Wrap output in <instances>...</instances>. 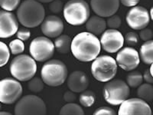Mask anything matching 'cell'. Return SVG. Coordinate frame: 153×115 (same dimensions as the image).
Listing matches in <instances>:
<instances>
[{
  "label": "cell",
  "instance_id": "1",
  "mask_svg": "<svg viewBox=\"0 0 153 115\" xmlns=\"http://www.w3.org/2000/svg\"><path fill=\"white\" fill-rule=\"evenodd\" d=\"M101 45L98 38L89 31L77 34L71 42V50L76 59L83 62L94 61L100 52Z\"/></svg>",
  "mask_w": 153,
  "mask_h": 115
},
{
  "label": "cell",
  "instance_id": "2",
  "mask_svg": "<svg viewBox=\"0 0 153 115\" xmlns=\"http://www.w3.org/2000/svg\"><path fill=\"white\" fill-rule=\"evenodd\" d=\"M19 22L26 28H35L40 25L45 17V10L37 0H25L18 8Z\"/></svg>",
  "mask_w": 153,
  "mask_h": 115
},
{
  "label": "cell",
  "instance_id": "3",
  "mask_svg": "<svg viewBox=\"0 0 153 115\" xmlns=\"http://www.w3.org/2000/svg\"><path fill=\"white\" fill-rule=\"evenodd\" d=\"M63 14L68 24L78 26L88 20L91 10L88 3L84 0H70L63 8Z\"/></svg>",
  "mask_w": 153,
  "mask_h": 115
},
{
  "label": "cell",
  "instance_id": "4",
  "mask_svg": "<svg viewBox=\"0 0 153 115\" xmlns=\"http://www.w3.org/2000/svg\"><path fill=\"white\" fill-rule=\"evenodd\" d=\"M45 84L51 87H57L65 83L68 78V68L59 60H50L43 65L41 72Z\"/></svg>",
  "mask_w": 153,
  "mask_h": 115
},
{
  "label": "cell",
  "instance_id": "5",
  "mask_svg": "<svg viewBox=\"0 0 153 115\" xmlns=\"http://www.w3.org/2000/svg\"><path fill=\"white\" fill-rule=\"evenodd\" d=\"M11 75L20 81H27L32 78L37 72L35 60L27 55H20L14 58L10 63Z\"/></svg>",
  "mask_w": 153,
  "mask_h": 115
},
{
  "label": "cell",
  "instance_id": "6",
  "mask_svg": "<svg viewBox=\"0 0 153 115\" xmlns=\"http://www.w3.org/2000/svg\"><path fill=\"white\" fill-rule=\"evenodd\" d=\"M117 72L116 60L109 55L97 57L91 65V73L96 80L107 82L113 79Z\"/></svg>",
  "mask_w": 153,
  "mask_h": 115
},
{
  "label": "cell",
  "instance_id": "7",
  "mask_svg": "<svg viewBox=\"0 0 153 115\" xmlns=\"http://www.w3.org/2000/svg\"><path fill=\"white\" fill-rule=\"evenodd\" d=\"M130 94L129 85L120 79L107 81L103 87V95L107 103L113 106L120 105L129 98Z\"/></svg>",
  "mask_w": 153,
  "mask_h": 115
},
{
  "label": "cell",
  "instance_id": "8",
  "mask_svg": "<svg viewBox=\"0 0 153 115\" xmlns=\"http://www.w3.org/2000/svg\"><path fill=\"white\" fill-rule=\"evenodd\" d=\"M15 114H46L47 108L43 100L35 95L24 96L15 107Z\"/></svg>",
  "mask_w": 153,
  "mask_h": 115
},
{
  "label": "cell",
  "instance_id": "9",
  "mask_svg": "<svg viewBox=\"0 0 153 115\" xmlns=\"http://www.w3.org/2000/svg\"><path fill=\"white\" fill-rule=\"evenodd\" d=\"M54 46L52 41L47 37L39 36L31 41L29 52L35 61L44 62L52 58L54 53Z\"/></svg>",
  "mask_w": 153,
  "mask_h": 115
},
{
  "label": "cell",
  "instance_id": "10",
  "mask_svg": "<svg viewBox=\"0 0 153 115\" xmlns=\"http://www.w3.org/2000/svg\"><path fill=\"white\" fill-rule=\"evenodd\" d=\"M22 86L16 79L6 78L0 81V102L12 105L22 97Z\"/></svg>",
  "mask_w": 153,
  "mask_h": 115
},
{
  "label": "cell",
  "instance_id": "11",
  "mask_svg": "<svg viewBox=\"0 0 153 115\" xmlns=\"http://www.w3.org/2000/svg\"><path fill=\"white\" fill-rule=\"evenodd\" d=\"M126 20L131 28L141 30L148 26L150 22V16L146 8L136 5L128 12Z\"/></svg>",
  "mask_w": 153,
  "mask_h": 115
},
{
  "label": "cell",
  "instance_id": "12",
  "mask_svg": "<svg viewBox=\"0 0 153 115\" xmlns=\"http://www.w3.org/2000/svg\"><path fill=\"white\" fill-rule=\"evenodd\" d=\"M100 42L106 52L116 53L123 46L124 38L120 31L110 28L103 31Z\"/></svg>",
  "mask_w": 153,
  "mask_h": 115
},
{
  "label": "cell",
  "instance_id": "13",
  "mask_svg": "<svg viewBox=\"0 0 153 115\" xmlns=\"http://www.w3.org/2000/svg\"><path fill=\"white\" fill-rule=\"evenodd\" d=\"M118 114H146L151 115L152 110L146 101L141 98H130L123 102L119 109Z\"/></svg>",
  "mask_w": 153,
  "mask_h": 115
},
{
  "label": "cell",
  "instance_id": "14",
  "mask_svg": "<svg viewBox=\"0 0 153 115\" xmlns=\"http://www.w3.org/2000/svg\"><path fill=\"white\" fill-rule=\"evenodd\" d=\"M116 61L117 65L122 69L129 72L137 68L140 62V58L136 49L131 47H126L119 52Z\"/></svg>",
  "mask_w": 153,
  "mask_h": 115
},
{
  "label": "cell",
  "instance_id": "15",
  "mask_svg": "<svg viewBox=\"0 0 153 115\" xmlns=\"http://www.w3.org/2000/svg\"><path fill=\"white\" fill-rule=\"evenodd\" d=\"M19 29V21L15 14L9 11H0V38L12 37Z\"/></svg>",
  "mask_w": 153,
  "mask_h": 115
},
{
  "label": "cell",
  "instance_id": "16",
  "mask_svg": "<svg viewBox=\"0 0 153 115\" xmlns=\"http://www.w3.org/2000/svg\"><path fill=\"white\" fill-rule=\"evenodd\" d=\"M91 6L97 16L110 17L118 11L120 0H91Z\"/></svg>",
  "mask_w": 153,
  "mask_h": 115
},
{
  "label": "cell",
  "instance_id": "17",
  "mask_svg": "<svg viewBox=\"0 0 153 115\" xmlns=\"http://www.w3.org/2000/svg\"><path fill=\"white\" fill-rule=\"evenodd\" d=\"M64 28L65 26L62 20L55 16H48L45 18L41 26L42 33L49 38L59 36L64 31Z\"/></svg>",
  "mask_w": 153,
  "mask_h": 115
},
{
  "label": "cell",
  "instance_id": "18",
  "mask_svg": "<svg viewBox=\"0 0 153 115\" xmlns=\"http://www.w3.org/2000/svg\"><path fill=\"white\" fill-rule=\"evenodd\" d=\"M88 86V78L87 75L81 71H75L68 78V87L73 92H83L87 90Z\"/></svg>",
  "mask_w": 153,
  "mask_h": 115
},
{
  "label": "cell",
  "instance_id": "19",
  "mask_svg": "<svg viewBox=\"0 0 153 115\" xmlns=\"http://www.w3.org/2000/svg\"><path fill=\"white\" fill-rule=\"evenodd\" d=\"M106 22L100 16H92L86 22V29L95 35H101L106 30Z\"/></svg>",
  "mask_w": 153,
  "mask_h": 115
},
{
  "label": "cell",
  "instance_id": "20",
  "mask_svg": "<svg viewBox=\"0 0 153 115\" xmlns=\"http://www.w3.org/2000/svg\"><path fill=\"white\" fill-rule=\"evenodd\" d=\"M139 58L146 65H151L153 62V42L146 41L139 50Z\"/></svg>",
  "mask_w": 153,
  "mask_h": 115
},
{
  "label": "cell",
  "instance_id": "21",
  "mask_svg": "<svg viewBox=\"0 0 153 115\" xmlns=\"http://www.w3.org/2000/svg\"><path fill=\"white\" fill-rule=\"evenodd\" d=\"M71 41L68 35H59L54 41V49L61 54H68L71 49Z\"/></svg>",
  "mask_w": 153,
  "mask_h": 115
},
{
  "label": "cell",
  "instance_id": "22",
  "mask_svg": "<svg viewBox=\"0 0 153 115\" xmlns=\"http://www.w3.org/2000/svg\"><path fill=\"white\" fill-rule=\"evenodd\" d=\"M137 95L139 98L146 101H152L153 87L151 84H142L139 86Z\"/></svg>",
  "mask_w": 153,
  "mask_h": 115
},
{
  "label": "cell",
  "instance_id": "23",
  "mask_svg": "<svg viewBox=\"0 0 153 115\" xmlns=\"http://www.w3.org/2000/svg\"><path fill=\"white\" fill-rule=\"evenodd\" d=\"M143 75L139 72H132L128 74L126 77V84L129 85V87H139L140 84H143Z\"/></svg>",
  "mask_w": 153,
  "mask_h": 115
},
{
  "label": "cell",
  "instance_id": "24",
  "mask_svg": "<svg viewBox=\"0 0 153 115\" xmlns=\"http://www.w3.org/2000/svg\"><path fill=\"white\" fill-rule=\"evenodd\" d=\"M60 114H84L83 108L80 105L74 103H68L63 107L60 111Z\"/></svg>",
  "mask_w": 153,
  "mask_h": 115
},
{
  "label": "cell",
  "instance_id": "25",
  "mask_svg": "<svg viewBox=\"0 0 153 115\" xmlns=\"http://www.w3.org/2000/svg\"><path fill=\"white\" fill-rule=\"evenodd\" d=\"M79 100H80V105L86 108H88V107H91L94 104L96 101V95L92 91L85 90L80 95Z\"/></svg>",
  "mask_w": 153,
  "mask_h": 115
},
{
  "label": "cell",
  "instance_id": "26",
  "mask_svg": "<svg viewBox=\"0 0 153 115\" xmlns=\"http://www.w3.org/2000/svg\"><path fill=\"white\" fill-rule=\"evenodd\" d=\"M44 81H42V79H41L40 78H38V77H35V78H32L29 80L28 82V89L31 92L34 93H38L41 92V91L43 90L44 88Z\"/></svg>",
  "mask_w": 153,
  "mask_h": 115
},
{
  "label": "cell",
  "instance_id": "27",
  "mask_svg": "<svg viewBox=\"0 0 153 115\" xmlns=\"http://www.w3.org/2000/svg\"><path fill=\"white\" fill-rule=\"evenodd\" d=\"M10 58L9 49L4 42L0 41V68L8 63Z\"/></svg>",
  "mask_w": 153,
  "mask_h": 115
},
{
  "label": "cell",
  "instance_id": "28",
  "mask_svg": "<svg viewBox=\"0 0 153 115\" xmlns=\"http://www.w3.org/2000/svg\"><path fill=\"white\" fill-rule=\"evenodd\" d=\"M9 49L12 55L22 54L25 50V45L20 39H14L9 43Z\"/></svg>",
  "mask_w": 153,
  "mask_h": 115
},
{
  "label": "cell",
  "instance_id": "29",
  "mask_svg": "<svg viewBox=\"0 0 153 115\" xmlns=\"http://www.w3.org/2000/svg\"><path fill=\"white\" fill-rule=\"evenodd\" d=\"M21 0H0V6L3 10L12 12L19 7Z\"/></svg>",
  "mask_w": 153,
  "mask_h": 115
},
{
  "label": "cell",
  "instance_id": "30",
  "mask_svg": "<svg viewBox=\"0 0 153 115\" xmlns=\"http://www.w3.org/2000/svg\"><path fill=\"white\" fill-rule=\"evenodd\" d=\"M121 24H122V20L120 16H115V15L110 16L106 22V25L110 28H113V29H117L120 28L121 26Z\"/></svg>",
  "mask_w": 153,
  "mask_h": 115
},
{
  "label": "cell",
  "instance_id": "31",
  "mask_svg": "<svg viewBox=\"0 0 153 115\" xmlns=\"http://www.w3.org/2000/svg\"><path fill=\"white\" fill-rule=\"evenodd\" d=\"M126 42L129 46H136L139 42V35L133 31L128 32L126 35Z\"/></svg>",
  "mask_w": 153,
  "mask_h": 115
},
{
  "label": "cell",
  "instance_id": "32",
  "mask_svg": "<svg viewBox=\"0 0 153 115\" xmlns=\"http://www.w3.org/2000/svg\"><path fill=\"white\" fill-rule=\"evenodd\" d=\"M63 2L61 0H53L52 2H50L49 5V9L53 13H60L63 10Z\"/></svg>",
  "mask_w": 153,
  "mask_h": 115
},
{
  "label": "cell",
  "instance_id": "33",
  "mask_svg": "<svg viewBox=\"0 0 153 115\" xmlns=\"http://www.w3.org/2000/svg\"><path fill=\"white\" fill-rule=\"evenodd\" d=\"M18 38L22 41H27L31 37V31L28 29V28H22L20 29H18L16 32Z\"/></svg>",
  "mask_w": 153,
  "mask_h": 115
},
{
  "label": "cell",
  "instance_id": "34",
  "mask_svg": "<svg viewBox=\"0 0 153 115\" xmlns=\"http://www.w3.org/2000/svg\"><path fill=\"white\" fill-rule=\"evenodd\" d=\"M116 111L109 107H101L94 112V115H115Z\"/></svg>",
  "mask_w": 153,
  "mask_h": 115
},
{
  "label": "cell",
  "instance_id": "35",
  "mask_svg": "<svg viewBox=\"0 0 153 115\" xmlns=\"http://www.w3.org/2000/svg\"><path fill=\"white\" fill-rule=\"evenodd\" d=\"M139 36L141 38V39L143 41H149L151 40L153 37V32L150 28H143L141 29V31L139 33Z\"/></svg>",
  "mask_w": 153,
  "mask_h": 115
},
{
  "label": "cell",
  "instance_id": "36",
  "mask_svg": "<svg viewBox=\"0 0 153 115\" xmlns=\"http://www.w3.org/2000/svg\"><path fill=\"white\" fill-rule=\"evenodd\" d=\"M64 99L66 102H68V103H72V102H74L76 99V97L75 95L74 92L71 91H66L64 94Z\"/></svg>",
  "mask_w": 153,
  "mask_h": 115
},
{
  "label": "cell",
  "instance_id": "37",
  "mask_svg": "<svg viewBox=\"0 0 153 115\" xmlns=\"http://www.w3.org/2000/svg\"><path fill=\"white\" fill-rule=\"evenodd\" d=\"M120 1L126 7H133L139 3L140 0H120Z\"/></svg>",
  "mask_w": 153,
  "mask_h": 115
},
{
  "label": "cell",
  "instance_id": "38",
  "mask_svg": "<svg viewBox=\"0 0 153 115\" xmlns=\"http://www.w3.org/2000/svg\"><path fill=\"white\" fill-rule=\"evenodd\" d=\"M143 79H144L147 83H149V84H152L153 83L152 76L151 74H150L149 70V69L146 70V72H145L144 75H143Z\"/></svg>",
  "mask_w": 153,
  "mask_h": 115
},
{
  "label": "cell",
  "instance_id": "39",
  "mask_svg": "<svg viewBox=\"0 0 153 115\" xmlns=\"http://www.w3.org/2000/svg\"><path fill=\"white\" fill-rule=\"evenodd\" d=\"M41 3H50L51 2H52L53 0H37Z\"/></svg>",
  "mask_w": 153,
  "mask_h": 115
},
{
  "label": "cell",
  "instance_id": "40",
  "mask_svg": "<svg viewBox=\"0 0 153 115\" xmlns=\"http://www.w3.org/2000/svg\"><path fill=\"white\" fill-rule=\"evenodd\" d=\"M12 114L9 112H6V111H0V115H10Z\"/></svg>",
  "mask_w": 153,
  "mask_h": 115
},
{
  "label": "cell",
  "instance_id": "41",
  "mask_svg": "<svg viewBox=\"0 0 153 115\" xmlns=\"http://www.w3.org/2000/svg\"><path fill=\"white\" fill-rule=\"evenodd\" d=\"M151 67H150V69H149V72H150V74H151V75L152 76H153V69H152V68H153V66H152V64H151Z\"/></svg>",
  "mask_w": 153,
  "mask_h": 115
},
{
  "label": "cell",
  "instance_id": "42",
  "mask_svg": "<svg viewBox=\"0 0 153 115\" xmlns=\"http://www.w3.org/2000/svg\"><path fill=\"white\" fill-rule=\"evenodd\" d=\"M152 10L153 9L152 8L151 10H150V13H151V19H153V14H152Z\"/></svg>",
  "mask_w": 153,
  "mask_h": 115
},
{
  "label": "cell",
  "instance_id": "43",
  "mask_svg": "<svg viewBox=\"0 0 153 115\" xmlns=\"http://www.w3.org/2000/svg\"><path fill=\"white\" fill-rule=\"evenodd\" d=\"M1 108H2V105H1V104H0V110H1Z\"/></svg>",
  "mask_w": 153,
  "mask_h": 115
}]
</instances>
